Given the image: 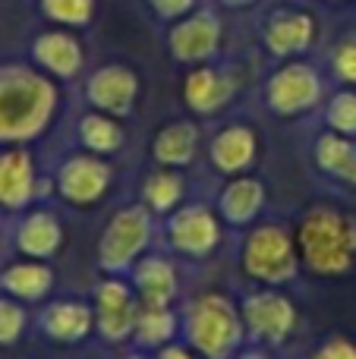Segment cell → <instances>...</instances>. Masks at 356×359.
<instances>
[{
    "label": "cell",
    "instance_id": "cell-38",
    "mask_svg": "<svg viewBox=\"0 0 356 359\" xmlns=\"http://www.w3.org/2000/svg\"><path fill=\"white\" fill-rule=\"evenodd\" d=\"M4 230H6V211L0 208V233H4Z\"/></svg>",
    "mask_w": 356,
    "mask_h": 359
},
{
    "label": "cell",
    "instance_id": "cell-29",
    "mask_svg": "<svg viewBox=\"0 0 356 359\" xmlns=\"http://www.w3.org/2000/svg\"><path fill=\"white\" fill-rule=\"evenodd\" d=\"M41 10L54 22L67 25H85L95 13V0H41Z\"/></svg>",
    "mask_w": 356,
    "mask_h": 359
},
{
    "label": "cell",
    "instance_id": "cell-26",
    "mask_svg": "<svg viewBox=\"0 0 356 359\" xmlns=\"http://www.w3.org/2000/svg\"><path fill=\"white\" fill-rule=\"evenodd\" d=\"M315 164H319L328 177L356 186V145L347 142L338 133H325V136L315 142Z\"/></svg>",
    "mask_w": 356,
    "mask_h": 359
},
{
    "label": "cell",
    "instance_id": "cell-6",
    "mask_svg": "<svg viewBox=\"0 0 356 359\" xmlns=\"http://www.w3.org/2000/svg\"><path fill=\"white\" fill-rule=\"evenodd\" d=\"M164 246L174 255L202 262L221 246V217L208 205H180L161 224Z\"/></svg>",
    "mask_w": 356,
    "mask_h": 359
},
{
    "label": "cell",
    "instance_id": "cell-5",
    "mask_svg": "<svg viewBox=\"0 0 356 359\" xmlns=\"http://www.w3.org/2000/svg\"><path fill=\"white\" fill-rule=\"evenodd\" d=\"M240 265H243L246 278L256 284L281 287L296 278L300 249L281 224H259L246 233L243 249H240Z\"/></svg>",
    "mask_w": 356,
    "mask_h": 359
},
{
    "label": "cell",
    "instance_id": "cell-28",
    "mask_svg": "<svg viewBox=\"0 0 356 359\" xmlns=\"http://www.w3.org/2000/svg\"><path fill=\"white\" fill-rule=\"evenodd\" d=\"M29 328V312L25 303L0 293V347H16Z\"/></svg>",
    "mask_w": 356,
    "mask_h": 359
},
{
    "label": "cell",
    "instance_id": "cell-10",
    "mask_svg": "<svg viewBox=\"0 0 356 359\" xmlns=\"http://www.w3.org/2000/svg\"><path fill=\"white\" fill-rule=\"evenodd\" d=\"M35 331L57 347H79L95 334V306L85 299H50L38 309Z\"/></svg>",
    "mask_w": 356,
    "mask_h": 359
},
{
    "label": "cell",
    "instance_id": "cell-37",
    "mask_svg": "<svg viewBox=\"0 0 356 359\" xmlns=\"http://www.w3.org/2000/svg\"><path fill=\"white\" fill-rule=\"evenodd\" d=\"M221 4H227V6H243V4H249V0H221Z\"/></svg>",
    "mask_w": 356,
    "mask_h": 359
},
{
    "label": "cell",
    "instance_id": "cell-35",
    "mask_svg": "<svg viewBox=\"0 0 356 359\" xmlns=\"http://www.w3.org/2000/svg\"><path fill=\"white\" fill-rule=\"evenodd\" d=\"M233 359H271V356L265 353L262 347H249V350H240V353L233 356Z\"/></svg>",
    "mask_w": 356,
    "mask_h": 359
},
{
    "label": "cell",
    "instance_id": "cell-25",
    "mask_svg": "<svg viewBox=\"0 0 356 359\" xmlns=\"http://www.w3.org/2000/svg\"><path fill=\"white\" fill-rule=\"evenodd\" d=\"M76 136H79V145L85 151H92V155H114V151L123 149L126 142V133L123 126L117 123V117H111V114H101V111H92L85 114V117L79 120V130H76Z\"/></svg>",
    "mask_w": 356,
    "mask_h": 359
},
{
    "label": "cell",
    "instance_id": "cell-23",
    "mask_svg": "<svg viewBox=\"0 0 356 359\" xmlns=\"http://www.w3.org/2000/svg\"><path fill=\"white\" fill-rule=\"evenodd\" d=\"M231 95H233V82L227 79L224 73L208 69V67L189 73L186 82H183V98H186V104L193 107L196 114L221 111V107L231 101Z\"/></svg>",
    "mask_w": 356,
    "mask_h": 359
},
{
    "label": "cell",
    "instance_id": "cell-36",
    "mask_svg": "<svg viewBox=\"0 0 356 359\" xmlns=\"http://www.w3.org/2000/svg\"><path fill=\"white\" fill-rule=\"evenodd\" d=\"M123 359H158L155 353H145V350H132V353H126Z\"/></svg>",
    "mask_w": 356,
    "mask_h": 359
},
{
    "label": "cell",
    "instance_id": "cell-27",
    "mask_svg": "<svg viewBox=\"0 0 356 359\" xmlns=\"http://www.w3.org/2000/svg\"><path fill=\"white\" fill-rule=\"evenodd\" d=\"M313 41V19L300 13H281L265 29V44L275 54H296Z\"/></svg>",
    "mask_w": 356,
    "mask_h": 359
},
{
    "label": "cell",
    "instance_id": "cell-19",
    "mask_svg": "<svg viewBox=\"0 0 356 359\" xmlns=\"http://www.w3.org/2000/svg\"><path fill=\"white\" fill-rule=\"evenodd\" d=\"M180 334V316L174 306H145L139 303L136 328H132V347L145 350V353H158V350L170 347Z\"/></svg>",
    "mask_w": 356,
    "mask_h": 359
},
{
    "label": "cell",
    "instance_id": "cell-1",
    "mask_svg": "<svg viewBox=\"0 0 356 359\" xmlns=\"http://www.w3.org/2000/svg\"><path fill=\"white\" fill-rule=\"evenodd\" d=\"M57 92L41 73L0 67V145H22L48 130Z\"/></svg>",
    "mask_w": 356,
    "mask_h": 359
},
{
    "label": "cell",
    "instance_id": "cell-30",
    "mask_svg": "<svg viewBox=\"0 0 356 359\" xmlns=\"http://www.w3.org/2000/svg\"><path fill=\"white\" fill-rule=\"evenodd\" d=\"M328 123L338 136H356V92H341L328 104Z\"/></svg>",
    "mask_w": 356,
    "mask_h": 359
},
{
    "label": "cell",
    "instance_id": "cell-2",
    "mask_svg": "<svg viewBox=\"0 0 356 359\" xmlns=\"http://www.w3.org/2000/svg\"><path fill=\"white\" fill-rule=\"evenodd\" d=\"M180 334L199 359H233L246 341L240 306L224 293H199L180 316Z\"/></svg>",
    "mask_w": 356,
    "mask_h": 359
},
{
    "label": "cell",
    "instance_id": "cell-21",
    "mask_svg": "<svg viewBox=\"0 0 356 359\" xmlns=\"http://www.w3.org/2000/svg\"><path fill=\"white\" fill-rule=\"evenodd\" d=\"M196 149H199V130L189 120H177L167 123L164 130H158L155 142H151V158L158 168L180 170L186 164H193Z\"/></svg>",
    "mask_w": 356,
    "mask_h": 359
},
{
    "label": "cell",
    "instance_id": "cell-32",
    "mask_svg": "<svg viewBox=\"0 0 356 359\" xmlns=\"http://www.w3.org/2000/svg\"><path fill=\"white\" fill-rule=\"evenodd\" d=\"M334 69H338L341 79L356 82V44L353 41H347L338 48V54H334Z\"/></svg>",
    "mask_w": 356,
    "mask_h": 359
},
{
    "label": "cell",
    "instance_id": "cell-14",
    "mask_svg": "<svg viewBox=\"0 0 356 359\" xmlns=\"http://www.w3.org/2000/svg\"><path fill=\"white\" fill-rule=\"evenodd\" d=\"M126 278L139 303L145 306H174L180 297V274H177L174 259L164 252H145Z\"/></svg>",
    "mask_w": 356,
    "mask_h": 359
},
{
    "label": "cell",
    "instance_id": "cell-8",
    "mask_svg": "<svg viewBox=\"0 0 356 359\" xmlns=\"http://www.w3.org/2000/svg\"><path fill=\"white\" fill-rule=\"evenodd\" d=\"M240 316H243L246 337L265 347L284 344L296 328V306L275 287H259L240 299Z\"/></svg>",
    "mask_w": 356,
    "mask_h": 359
},
{
    "label": "cell",
    "instance_id": "cell-7",
    "mask_svg": "<svg viewBox=\"0 0 356 359\" xmlns=\"http://www.w3.org/2000/svg\"><path fill=\"white\" fill-rule=\"evenodd\" d=\"M95 337L107 347L132 344V328L139 316V297L132 290L130 278H114L104 274L95 287Z\"/></svg>",
    "mask_w": 356,
    "mask_h": 359
},
{
    "label": "cell",
    "instance_id": "cell-24",
    "mask_svg": "<svg viewBox=\"0 0 356 359\" xmlns=\"http://www.w3.org/2000/svg\"><path fill=\"white\" fill-rule=\"evenodd\" d=\"M183 192H186L183 177L170 168H161V170H155V174H149L142 180L139 202H142L155 217H167L170 211L183 205Z\"/></svg>",
    "mask_w": 356,
    "mask_h": 359
},
{
    "label": "cell",
    "instance_id": "cell-9",
    "mask_svg": "<svg viewBox=\"0 0 356 359\" xmlns=\"http://www.w3.org/2000/svg\"><path fill=\"white\" fill-rule=\"evenodd\" d=\"M114 183V168L101 155L82 151V155H69L60 161L54 174V189L73 208H88L98 205L107 196Z\"/></svg>",
    "mask_w": 356,
    "mask_h": 359
},
{
    "label": "cell",
    "instance_id": "cell-12",
    "mask_svg": "<svg viewBox=\"0 0 356 359\" xmlns=\"http://www.w3.org/2000/svg\"><path fill=\"white\" fill-rule=\"evenodd\" d=\"M322 95V82L315 76L313 67H303V63H290V67L278 69L268 79V88H265V98H268V107L281 117H294V114H303L306 107H313Z\"/></svg>",
    "mask_w": 356,
    "mask_h": 359
},
{
    "label": "cell",
    "instance_id": "cell-34",
    "mask_svg": "<svg viewBox=\"0 0 356 359\" xmlns=\"http://www.w3.org/2000/svg\"><path fill=\"white\" fill-rule=\"evenodd\" d=\"M158 359H196V353H193V350H189L186 347V344H170V347H164V350H158V353H155Z\"/></svg>",
    "mask_w": 356,
    "mask_h": 359
},
{
    "label": "cell",
    "instance_id": "cell-3",
    "mask_svg": "<svg viewBox=\"0 0 356 359\" xmlns=\"http://www.w3.org/2000/svg\"><path fill=\"white\" fill-rule=\"evenodd\" d=\"M303 265L322 278H338L350 271L356 259V221L347 211L319 205L300 224L296 233Z\"/></svg>",
    "mask_w": 356,
    "mask_h": 359
},
{
    "label": "cell",
    "instance_id": "cell-18",
    "mask_svg": "<svg viewBox=\"0 0 356 359\" xmlns=\"http://www.w3.org/2000/svg\"><path fill=\"white\" fill-rule=\"evenodd\" d=\"M265 208V186L256 177H233L218 196V217L231 227H249Z\"/></svg>",
    "mask_w": 356,
    "mask_h": 359
},
{
    "label": "cell",
    "instance_id": "cell-4",
    "mask_svg": "<svg viewBox=\"0 0 356 359\" xmlns=\"http://www.w3.org/2000/svg\"><path fill=\"white\" fill-rule=\"evenodd\" d=\"M158 233V217L142 202L123 205L114 211L98 236V268L101 274L126 278L139 259L151 249Z\"/></svg>",
    "mask_w": 356,
    "mask_h": 359
},
{
    "label": "cell",
    "instance_id": "cell-13",
    "mask_svg": "<svg viewBox=\"0 0 356 359\" xmlns=\"http://www.w3.org/2000/svg\"><path fill=\"white\" fill-rule=\"evenodd\" d=\"M41 196L38 189V174L32 155L19 145H4L0 149V208L4 211H25Z\"/></svg>",
    "mask_w": 356,
    "mask_h": 359
},
{
    "label": "cell",
    "instance_id": "cell-11",
    "mask_svg": "<svg viewBox=\"0 0 356 359\" xmlns=\"http://www.w3.org/2000/svg\"><path fill=\"white\" fill-rule=\"evenodd\" d=\"M10 243L22 259L50 262L63 246V224L50 208H25L10 224Z\"/></svg>",
    "mask_w": 356,
    "mask_h": 359
},
{
    "label": "cell",
    "instance_id": "cell-16",
    "mask_svg": "<svg viewBox=\"0 0 356 359\" xmlns=\"http://www.w3.org/2000/svg\"><path fill=\"white\" fill-rule=\"evenodd\" d=\"M218 38H221V25L212 13H196V16L183 19L170 29V54L183 63H199L205 57L214 54L218 48Z\"/></svg>",
    "mask_w": 356,
    "mask_h": 359
},
{
    "label": "cell",
    "instance_id": "cell-22",
    "mask_svg": "<svg viewBox=\"0 0 356 359\" xmlns=\"http://www.w3.org/2000/svg\"><path fill=\"white\" fill-rule=\"evenodd\" d=\"M32 57L41 69L60 76V79H73L82 69V48L76 38H69L67 32H48L38 35L32 44Z\"/></svg>",
    "mask_w": 356,
    "mask_h": 359
},
{
    "label": "cell",
    "instance_id": "cell-33",
    "mask_svg": "<svg viewBox=\"0 0 356 359\" xmlns=\"http://www.w3.org/2000/svg\"><path fill=\"white\" fill-rule=\"evenodd\" d=\"M151 6H155L164 19H174V16H183V13L193 6V0H151Z\"/></svg>",
    "mask_w": 356,
    "mask_h": 359
},
{
    "label": "cell",
    "instance_id": "cell-15",
    "mask_svg": "<svg viewBox=\"0 0 356 359\" xmlns=\"http://www.w3.org/2000/svg\"><path fill=\"white\" fill-rule=\"evenodd\" d=\"M139 95V79L130 67H101L98 73L88 76L85 82V98L95 111L111 114V117H126L136 104Z\"/></svg>",
    "mask_w": 356,
    "mask_h": 359
},
{
    "label": "cell",
    "instance_id": "cell-17",
    "mask_svg": "<svg viewBox=\"0 0 356 359\" xmlns=\"http://www.w3.org/2000/svg\"><path fill=\"white\" fill-rule=\"evenodd\" d=\"M57 284V274L48 262H35V259H22V262H10L0 271V293L19 299V303H41L50 297Z\"/></svg>",
    "mask_w": 356,
    "mask_h": 359
},
{
    "label": "cell",
    "instance_id": "cell-20",
    "mask_svg": "<svg viewBox=\"0 0 356 359\" xmlns=\"http://www.w3.org/2000/svg\"><path fill=\"white\" fill-rule=\"evenodd\" d=\"M256 133L249 126H227L221 130L218 136L212 139V164L214 170L221 174H231V177H240L252 161H256Z\"/></svg>",
    "mask_w": 356,
    "mask_h": 359
},
{
    "label": "cell",
    "instance_id": "cell-31",
    "mask_svg": "<svg viewBox=\"0 0 356 359\" xmlns=\"http://www.w3.org/2000/svg\"><path fill=\"white\" fill-rule=\"evenodd\" d=\"M313 359H356V344L347 341L344 334H334L315 350Z\"/></svg>",
    "mask_w": 356,
    "mask_h": 359
}]
</instances>
